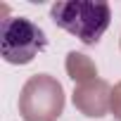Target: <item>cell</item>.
I'll return each mask as SVG.
<instances>
[{"mask_svg":"<svg viewBox=\"0 0 121 121\" xmlns=\"http://www.w3.org/2000/svg\"><path fill=\"white\" fill-rule=\"evenodd\" d=\"M52 22L64 29L67 33L76 36L81 43L93 45L102 38L109 29L112 10L107 3H93V0H59L50 7Z\"/></svg>","mask_w":121,"mask_h":121,"instance_id":"obj_1","label":"cell"},{"mask_svg":"<svg viewBox=\"0 0 121 121\" xmlns=\"http://www.w3.org/2000/svg\"><path fill=\"white\" fill-rule=\"evenodd\" d=\"M45 48V31L26 17H10L0 26V52L10 64H29Z\"/></svg>","mask_w":121,"mask_h":121,"instance_id":"obj_2","label":"cell"}]
</instances>
